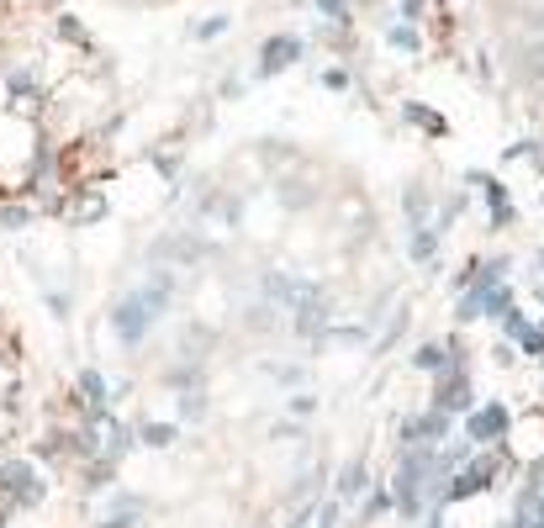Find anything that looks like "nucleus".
I'll use <instances>...</instances> for the list:
<instances>
[{
    "label": "nucleus",
    "instance_id": "7ed1b4c3",
    "mask_svg": "<svg viewBox=\"0 0 544 528\" xmlns=\"http://www.w3.org/2000/svg\"><path fill=\"white\" fill-rule=\"evenodd\" d=\"M518 69L529 74V80H544V43H529L518 53Z\"/></svg>",
    "mask_w": 544,
    "mask_h": 528
},
{
    "label": "nucleus",
    "instance_id": "f257e3e1",
    "mask_svg": "<svg viewBox=\"0 0 544 528\" xmlns=\"http://www.w3.org/2000/svg\"><path fill=\"white\" fill-rule=\"evenodd\" d=\"M164 296H170V291H138V296H127L122 301V312H117V333L127 338V344H138V338H143V328H148V317H154L159 312V301Z\"/></svg>",
    "mask_w": 544,
    "mask_h": 528
},
{
    "label": "nucleus",
    "instance_id": "20e7f679",
    "mask_svg": "<svg viewBox=\"0 0 544 528\" xmlns=\"http://www.w3.org/2000/svg\"><path fill=\"white\" fill-rule=\"evenodd\" d=\"M317 6H323L328 16H339V11H344V0H317Z\"/></svg>",
    "mask_w": 544,
    "mask_h": 528
},
{
    "label": "nucleus",
    "instance_id": "f03ea898",
    "mask_svg": "<svg viewBox=\"0 0 544 528\" xmlns=\"http://www.w3.org/2000/svg\"><path fill=\"white\" fill-rule=\"evenodd\" d=\"M291 59H296V37H275L265 48V69H286Z\"/></svg>",
    "mask_w": 544,
    "mask_h": 528
}]
</instances>
